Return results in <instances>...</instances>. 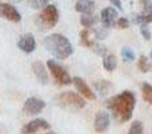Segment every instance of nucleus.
I'll list each match as a JSON object with an SVG mask.
<instances>
[{
	"mask_svg": "<svg viewBox=\"0 0 152 134\" xmlns=\"http://www.w3.org/2000/svg\"><path fill=\"white\" fill-rule=\"evenodd\" d=\"M103 66L107 71H113L118 66V59H116V56L113 55V54H108V55L104 56V59H103Z\"/></svg>",
	"mask_w": 152,
	"mask_h": 134,
	"instance_id": "2eb2a0df",
	"label": "nucleus"
},
{
	"mask_svg": "<svg viewBox=\"0 0 152 134\" xmlns=\"http://www.w3.org/2000/svg\"><path fill=\"white\" fill-rule=\"evenodd\" d=\"M142 95H143V99L152 106V86L150 83L142 84Z\"/></svg>",
	"mask_w": 152,
	"mask_h": 134,
	"instance_id": "f3484780",
	"label": "nucleus"
},
{
	"mask_svg": "<svg viewBox=\"0 0 152 134\" xmlns=\"http://www.w3.org/2000/svg\"><path fill=\"white\" fill-rule=\"evenodd\" d=\"M151 59H152V51H151Z\"/></svg>",
	"mask_w": 152,
	"mask_h": 134,
	"instance_id": "cd10ccee",
	"label": "nucleus"
},
{
	"mask_svg": "<svg viewBox=\"0 0 152 134\" xmlns=\"http://www.w3.org/2000/svg\"><path fill=\"white\" fill-rule=\"evenodd\" d=\"M58 99L60 101L63 105L71 106V107H75V109H83L84 106H86V102H84V99L81 98V95L75 94V93H71V91L60 94L58 97Z\"/></svg>",
	"mask_w": 152,
	"mask_h": 134,
	"instance_id": "39448f33",
	"label": "nucleus"
},
{
	"mask_svg": "<svg viewBox=\"0 0 152 134\" xmlns=\"http://www.w3.org/2000/svg\"><path fill=\"white\" fill-rule=\"evenodd\" d=\"M75 10L80 13H84V15H91L95 10V3L91 0H77Z\"/></svg>",
	"mask_w": 152,
	"mask_h": 134,
	"instance_id": "4468645a",
	"label": "nucleus"
},
{
	"mask_svg": "<svg viewBox=\"0 0 152 134\" xmlns=\"http://www.w3.org/2000/svg\"><path fill=\"white\" fill-rule=\"evenodd\" d=\"M137 68H139L142 73H148V71H151L152 66H151L150 61H148L144 55H142L139 58V61H137Z\"/></svg>",
	"mask_w": 152,
	"mask_h": 134,
	"instance_id": "a211bd4d",
	"label": "nucleus"
},
{
	"mask_svg": "<svg viewBox=\"0 0 152 134\" xmlns=\"http://www.w3.org/2000/svg\"><path fill=\"white\" fill-rule=\"evenodd\" d=\"M116 16H118V12L116 10H113V7H107L102 11V23L105 28H111L113 27L116 20Z\"/></svg>",
	"mask_w": 152,
	"mask_h": 134,
	"instance_id": "f8f14e48",
	"label": "nucleus"
},
{
	"mask_svg": "<svg viewBox=\"0 0 152 134\" xmlns=\"http://www.w3.org/2000/svg\"><path fill=\"white\" fill-rule=\"evenodd\" d=\"M97 21V19L95 18V16L92 15H86V16H81L80 18V23L83 27H86V28H89V27H92L95 23Z\"/></svg>",
	"mask_w": 152,
	"mask_h": 134,
	"instance_id": "aec40b11",
	"label": "nucleus"
},
{
	"mask_svg": "<svg viewBox=\"0 0 152 134\" xmlns=\"http://www.w3.org/2000/svg\"><path fill=\"white\" fill-rule=\"evenodd\" d=\"M50 129V124L45 119H34V121L26 124L21 127V134H35L40 130H48Z\"/></svg>",
	"mask_w": 152,
	"mask_h": 134,
	"instance_id": "6e6552de",
	"label": "nucleus"
},
{
	"mask_svg": "<svg viewBox=\"0 0 152 134\" xmlns=\"http://www.w3.org/2000/svg\"><path fill=\"white\" fill-rule=\"evenodd\" d=\"M32 70H34V74L36 75V78L39 79L40 83L42 84L48 83V73L42 62H34V63H32Z\"/></svg>",
	"mask_w": 152,
	"mask_h": 134,
	"instance_id": "ddd939ff",
	"label": "nucleus"
},
{
	"mask_svg": "<svg viewBox=\"0 0 152 134\" xmlns=\"http://www.w3.org/2000/svg\"><path fill=\"white\" fill-rule=\"evenodd\" d=\"M116 24H118L119 28L126 30V28H128L129 27V20L128 19H126V18H120L118 21H116Z\"/></svg>",
	"mask_w": 152,
	"mask_h": 134,
	"instance_id": "393cba45",
	"label": "nucleus"
},
{
	"mask_svg": "<svg viewBox=\"0 0 152 134\" xmlns=\"http://www.w3.org/2000/svg\"><path fill=\"white\" fill-rule=\"evenodd\" d=\"M140 32H142L143 38H144L145 40L151 39V32H150V30H148L147 24H142V27H140Z\"/></svg>",
	"mask_w": 152,
	"mask_h": 134,
	"instance_id": "b1692460",
	"label": "nucleus"
},
{
	"mask_svg": "<svg viewBox=\"0 0 152 134\" xmlns=\"http://www.w3.org/2000/svg\"><path fill=\"white\" fill-rule=\"evenodd\" d=\"M134 21L137 24H148V23H152V10H148V11H143V13L137 15L136 18H134Z\"/></svg>",
	"mask_w": 152,
	"mask_h": 134,
	"instance_id": "dca6fc26",
	"label": "nucleus"
},
{
	"mask_svg": "<svg viewBox=\"0 0 152 134\" xmlns=\"http://www.w3.org/2000/svg\"><path fill=\"white\" fill-rule=\"evenodd\" d=\"M95 132L96 133H104L110 126V115L105 111H99L95 117Z\"/></svg>",
	"mask_w": 152,
	"mask_h": 134,
	"instance_id": "9b49d317",
	"label": "nucleus"
},
{
	"mask_svg": "<svg viewBox=\"0 0 152 134\" xmlns=\"http://www.w3.org/2000/svg\"><path fill=\"white\" fill-rule=\"evenodd\" d=\"M79 36H80V44L84 46V47H94V43L89 40V32L88 30H83V31H80V34H79Z\"/></svg>",
	"mask_w": 152,
	"mask_h": 134,
	"instance_id": "6ab92c4d",
	"label": "nucleus"
},
{
	"mask_svg": "<svg viewBox=\"0 0 152 134\" xmlns=\"http://www.w3.org/2000/svg\"><path fill=\"white\" fill-rule=\"evenodd\" d=\"M47 134H56V133H52V132H51V133H47Z\"/></svg>",
	"mask_w": 152,
	"mask_h": 134,
	"instance_id": "bb28decb",
	"label": "nucleus"
},
{
	"mask_svg": "<svg viewBox=\"0 0 152 134\" xmlns=\"http://www.w3.org/2000/svg\"><path fill=\"white\" fill-rule=\"evenodd\" d=\"M135 105H136L135 94L128 90L107 101V107L112 111L115 118L119 122H127L132 118Z\"/></svg>",
	"mask_w": 152,
	"mask_h": 134,
	"instance_id": "f257e3e1",
	"label": "nucleus"
},
{
	"mask_svg": "<svg viewBox=\"0 0 152 134\" xmlns=\"http://www.w3.org/2000/svg\"><path fill=\"white\" fill-rule=\"evenodd\" d=\"M0 18L7 19L13 23H19L21 20V15L19 13V11L8 3H0Z\"/></svg>",
	"mask_w": 152,
	"mask_h": 134,
	"instance_id": "0eeeda50",
	"label": "nucleus"
},
{
	"mask_svg": "<svg viewBox=\"0 0 152 134\" xmlns=\"http://www.w3.org/2000/svg\"><path fill=\"white\" fill-rule=\"evenodd\" d=\"M47 66H48V70H50L51 75L53 76V79H55V82L58 84H60V86L71 84V82H72L71 76L68 75V73H67L60 64H58L55 61H48Z\"/></svg>",
	"mask_w": 152,
	"mask_h": 134,
	"instance_id": "7ed1b4c3",
	"label": "nucleus"
},
{
	"mask_svg": "<svg viewBox=\"0 0 152 134\" xmlns=\"http://www.w3.org/2000/svg\"><path fill=\"white\" fill-rule=\"evenodd\" d=\"M128 134H144V126L140 121H135L128 130Z\"/></svg>",
	"mask_w": 152,
	"mask_h": 134,
	"instance_id": "412c9836",
	"label": "nucleus"
},
{
	"mask_svg": "<svg viewBox=\"0 0 152 134\" xmlns=\"http://www.w3.org/2000/svg\"><path fill=\"white\" fill-rule=\"evenodd\" d=\"M45 107V102L40 98H28V99L24 102L23 106V111L27 115H35V114H39L40 111H43V109Z\"/></svg>",
	"mask_w": 152,
	"mask_h": 134,
	"instance_id": "423d86ee",
	"label": "nucleus"
},
{
	"mask_svg": "<svg viewBox=\"0 0 152 134\" xmlns=\"http://www.w3.org/2000/svg\"><path fill=\"white\" fill-rule=\"evenodd\" d=\"M40 21L48 28H53L59 21V11L55 5H47L40 15Z\"/></svg>",
	"mask_w": 152,
	"mask_h": 134,
	"instance_id": "20e7f679",
	"label": "nucleus"
},
{
	"mask_svg": "<svg viewBox=\"0 0 152 134\" xmlns=\"http://www.w3.org/2000/svg\"><path fill=\"white\" fill-rule=\"evenodd\" d=\"M51 0H29V4H31L32 8L35 10H39V8H44L48 5Z\"/></svg>",
	"mask_w": 152,
	"mask_h": 134,
	"instance_id": "5701e85b",
	"label": "nucleus"
},
{
	"mask_svg": "<svg viewBox=\"0 0 152 134\" xmlns=\"http://www.w3.org/2000/svg\"><path fill=\"white\" fill-rule=\"evenodd\" d=\"M121 56H123V59L126 62H132L135 59L134 51H132L131 48H128V47H124L123 50H121Z\"/></svg>",
	"mask_w": 152,
	"mask_h": 134,
	"instance_id": "4be33fe9",
	"label": "nucleus"
},
{
	"mask_svg": "<svg viewBox=\"0 0 152 134\" xmlns=\"http://www.w3.org/2000/svg\"><path fill=\"white\" fill-rule=\"evenodd\" d=\"M72 82H74L76 90L80 93L81 97H84L86 99H88V101H95V99H96V94L92 91V89L81 78H79V76H75V78L72 79Z\"/></svg>",
	"mask_w": 152,
	"mask_h": 134,
	"instance_id": "1a4fd4ad",
	"label": "nucleus"
},
{
	"mask_svg": "<svg viewBox=\"0 0 152 134\" xmlns=\"http://www.w3.org/2000/svg\"><path fill=\"white\" fill-rule=\"evenodd\" d=\"M18 47L20 48L23 53L31 54L35 51L36 48V42H35V38L32 34H26L20 38V40L18 42Z\"/></svg>",
	"mask_w": 152,
	"mask_h": 134,
	"instance_id": "9d476101",
	"label": "nucleus"
},
{
	"mask_svg": "<svg viewBox=\"0 0 152 134\" xmlns=\"http://www.w3.org/2000/svg\"><path fill=\"white\" fill-rule=\"evenodd\" d=\"M44 46L55 58L58 59H67L74 53L71 42L64 35L52 34L44 39Z\"/></svg>",
	"mask_w": 152,
	"mask_h": 134,
	"instance_id": "f03ea898",
	"label": "nucleus"
},
{
	"mask_svg": "<svg viewBox=\"0 0 152 134\" xmlns=\"http://www.w3.org/2000/svg\"><path fill=\"white\" fill-rule=\"evenodd\" d=\"M110 1L112 3V4L115 5L118 10H121V8H123V7H121V1H120V0H110Z\"/></svg>",
	"mask_w": 152,
	"mask_h": 134,
	"instance_id": "a878e982",
	"label": "nucleus"
},
{
	"mask_svg": "<svg viewBox=\"0 0 152 134\" xmlns=\"http://www.w3.org/2000/svg\"><path fill=\"white\" fill-rule=\"evenodd\" d=\"M18 1H19V0H18Z\"/></svg>",
	"mask_w": 152,
	"mask_h": 134,
	"instance_id": "c85d7f7f",
	"label": "nucleus"
}]
</instances>
